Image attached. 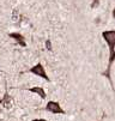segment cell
<instances>
[{"mask_svg": "<svg viewBox=\"0 0 115 121\" xmlns=\"http://www.w3.org/2000/svg\"><path fill=\"white\" fill-rule=\"evenodd\" d=\"M102 37L106 41V43L108 44L109 48V60H108V66H107V70L102 73V76L107 77L111 84V88L115 91L114 86H113V80L110 77V70H111V66L115 61V30H106L102 32Z\"/></svg>", "mask_w": 115, "mask_h": 121, "instance_id": "6da1fadb", "label": "cell"}, {"mask_svg": "<svg viewBox=\"0 0 115 121\" xmlns=\"http://www.w3.org/2000/svg\"><path fill=\"white\" fill-rule=\"evenodd\" d=\"M29 72H30V73H32V74H35V76H37V77H41V78L46 79L47 82L51 80V79H49V77L47 76V72H46L44 67H43V65H42L41 62L36 64L34 67H31L30 70H29Z\"/></svg>", "mask_w": 115, "mask_h": 121, "instance_id": "7a4b0ae2", "label": "cell"}, {"mask_svg": "<svg viewBox=\"0 0 115 121\" xmlns=\"http://www.w3.org/2000/svg\"><path fill=\"white\" fill-rule=\"evenodd\" d=\"M46 110L53 114H66V112L59 104V102H55V101H49L46 106Z\"/></svg>", "mask_w": 115, "mask_h": 121, "instance_id": "3957f363", "label": "cell"}, {"mask_svg": "<svg viewBox=\"0 0 115 121\" xmlns=\"http://www.w3.org/2000/svg\"><path fill=\"white\" fill-rule=\"evenodd\" d=\"M9 36H10L11 39H13L14 41H17L18 44H19L21 47H26V43H25L24 36L22 35V34H19V32H10V34H9Z\"/></svg>", "mask_w": 115, "mask_h": 121, "instance_id": "277c9868", "label": "cell"}, {"mask_svg": "<svg viewBox=\"0 0 115 121\" xmlns=\"http://www.w3.org/2000/svg\"><path fill=\"white\" fill-rule=\"evenodd\" d=\"M28 90H29L30 92H35V94H37L42 99H44L46 96H47V95H46V91L43 90V88H40V86H36V88H29Z\"/></svg>", "mask_w": 115, "mask_h": 121, "instance_id": "5b68a950", "label": "cell"}, {"mask_svg": "<svg viewBox=\"0 0 115 121\" xmlns=\"http://www.w3.org/2000/svg\"><path fill=\"white\" fill-rule=\"evenodd\" d=\"M46 44H47V48H48V50H52V44H51V40H47V41H46Z\"/></svg>", "mask_w": 115, "mask_h": 121, "instance_id": "8992f818", "label": "cell"}, {"mask_svg": "<svg viewBox=\"0 0 115 121\" xmlns=\"http://www.w3.org/2000/svg\"><path fill=\"white\" fill-rule=\"evenodd\" d=\"M32 121H47L46 119H34Z\"/></svg>", "mask_w": 115, "mask_h": 121, "instance_id": "52a82bcc", "label": "cell"}, {"mask_svg": "<svg viewBox=\"0 0 115 121\" xmlns=\"http://www.w3.org/2000/svg\"><path fill=\"white\" fill-rule=\"evenodd\" d=\"M113 17L115 18V9H114V11H113Z\"/></svg>", "mask_w": 115, "mask_h": 121, "instance_id": "ba28073f", "label": "cell"}]
</instances>
